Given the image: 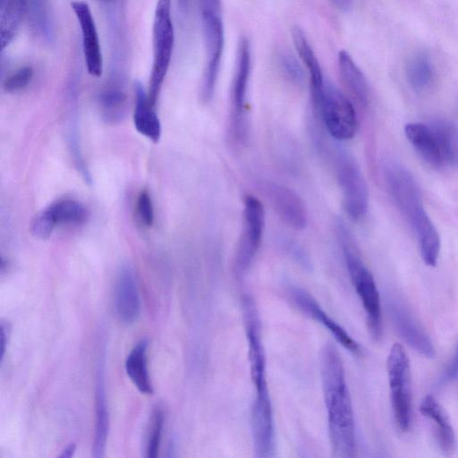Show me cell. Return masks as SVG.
Returning a JSON list of instances; mask_svg holds the SVG:
<instances>
[{
	"instance_id": "cell-18",
	"label": "cell",
	"mask_w": 458,
	"mask_h": 458,
	"mask_svg": "<svg viewBox=\"0 0 458 458\" xmlns=\"http://www.w3.org/2000/svg\"><path fill=\"white\" fill-rule=\"evenodd\" d=\"M404 133L416 152L429 165L439 168L445 165L436 137L428 124L409 123Z\"/></svg>"
},
{
	"instance_id": "cell-13",
	"label": "cell",
	"mask_w": 458,
	"mask_h": 458,
	"mask_svg": "<svg viewBox=\"0 0 458 458\" xmlns=\"http://www.w3.org/2000/svg\"><path fill=\"white\" fill-rule=\"evenodd\" d=\"M264 191L276 213L287 226L294 230L306 227L308 210L296 191L277 182H267Z\"/></svg>"
},
{
	"instance_id": "cell-27",
	"label": "cell",
	"mask_w": 458,
	"mask_h": 458,
	"mask_svg": "<svg viewBox=\"0 0 458 458\" xmlns=\"http://www.w3.org/2000/svg\"><path fill=\"white\" fill-rule=\"evenodd\" d=\"M292 38L301 60L308 70L310 75V85L321 84L325 80L319 63L308 42L303 30L299 26H294L293 28Z\"/></svg>"
},
{
	"instance_id": "cell-29",
	"label": "cell",
	"mask_w": 458,
	"mask_h": 458,
	"mask_svg": "<svg viewBox=\"0 0 458 458\" xmlns=\"http://www.w3.org/2000/svg\"><path fill=\"white\" fill-rule=\"evenodd\" d=\"M26 17L31 30L40 38H51L52 23L48 0H25Z\"/></svg>"
},
{
	"instance_id": "cell-22",
	"label": "cell",
	"mask_w": 458,
	"mask_h": 458,
	"mask_svg": "<svg viewBox=\"0 0 458 458\" xmlns=\"http://www.w3.org/2000/svg\"><path fill=\"white\" fill-rule=\"evenodd\" d=\"M148 345L146 339L140 340L134 345L126 358L125 370L140 393L152 394L153 386L148 370Z\"/></svg>"
},
{
	"instance_id": "cell-17",
	"label": "cell",
	"mask_w": 458,
	"mask_h": 458,
	"mask_svg": "<svg viewBox=\"0 0 458 458\" xmlns=\"http://www.w3.org/2000/svg\"><path fill=\"white\" fill-rule=\"evenodd\" d=\"M419 410L432 422L441 452L445 455H451L456 448V438L450 418L444 407L433 395L428 394L421 400Z\"/></svg>"
},
{
	"instance_id": "cell-20",
	"label": "cell",
	"mask_w": 458,
	"mask_h": 458,
	"mask_svg": "<svg viewBox=\"0 0 458 458\" xmlns=\"http://www.w3.org/2000/svg\"><path fill=\"white\" fill-rule=\"evenodd\" d=\"M338 68L343 84L352 98L360 106H366L369 101L367 80L350 54L345 50H341L338 54Z\"/></svg>"
},
{
	"instance_id": "cell-19",
	"label": "cell",
	"mask_w": 458,
	"mask_h": 458,
	"mask_svg": "<svg viewBox=\"0 0 458 458\" xmlns=\"http://www.w3.org/2000/svg\"><path fill=\"white\" fill-rule=\"evenodd\" d=\"M133 123L136 130L148 140L157 142L161 137V123L142 85L136 82Z\"/></svg>"
},
{
	"instance_id": "cell-6",
	"label": "cell",
	"mask_w": 458,
	"mask_h": 458,
	"mask_svg": "<svg viewBox=\"0 0 458 458\" xmlns=\"http://www.w3.org/2000/svg\"><path fill=\"white\" fill-rule=\"evenodd\" d=\"M386 370L394 418L399 429L406 432L412 423L411 375L409 356L401 344L392 345Z\"/></svg>"
},
{
	"instance_id": "cell-10",
	"label": "cell",
	"mask_w": 458,
	"mask_h": 458,
	"mask_svg": "<svg viewBox=\"0 0 458 458\" xmlns=\"http://www.w3.org/2000/svg\"><path fill=\"white\" fill-rule=\"evenodd\" d=\"M250 73V47L242 38L238 46L236 67L231 90L230 133L237 142L243 141L245 135V108Z\"/></svg>"
},
{
	"instance_id": "cell-5",
	"label": "cell",
	"mask_w": 458,
	"mask_h": 458,
	"mask_svg": "<svg viewBox=\"0 0 458 458\" xmlns=\"http://www.w3.org/2000/svg\"><path fill=\"white\" fill-rule=\"evenodd\" d=\"M311 102L315 114L331 139L343 141L355 135L358 128L355 108L335 85L325 81L321 93Z\"/></svg>"
},
{
	"instance_id": "cell-16",
	"label": "cell",
	"mask_w": 458,
	"mask_h": 458,
	"mask_svg": "<svg viewBox=\"0 0 458 458\" xmlns=\"http://www.w3.org/2000/svg\"><path fill=\"white\" fill-rule=\"evenodd\" d=\"M114 309L120 321L133 324L140 317V293L132 268L123 265L118 271L114 289Z\"/></svg>"
},
{
	"instance_id": "cell-36",
	"label": "cell",
	"mask_w": 458,
	"mask_h": 458,
	"mask_svg": "<svg viewBox=\"0 0 458 458\" xmlns=\"http://www.w3.org/2000/svg\"><path fill=\"white\" fill-rule=\"evenodd\" d=\"M202 14H220V0H199Z\"/></svg>"
},
{
	"instance_id": "cell-39",
	"label": "cell",
	"mask_w": 458,
	"mask_h": 458,
	"mask_svg": "<svg viewBox=\"0 0 458 458\" xmlns=\"http://www.w3.org/2000/svg\"><path fill=\"white\" fill-rule=\"evenodd\" d=\"M76 451V445L74 443H71L68 445L59 455L60 458H71L73 456Z\"/></svg>"
},
{
	"instance_id": "cell-15",
	"label": "cell",
	"mask_w": 458,
	"mask_h": 458,
	"mask_svg": "<svg viewBox=\"0 0 458 458\" xmlns=\"http://www.w3.org/2000/svg\"><path fill=\"white\" fill-rule=\"evenodd\" d=\"M291 302L302 313L320 323L334 335L335 339L350 352L359 354L360 347L351 335L332 319L313 299V297L298 287H292L286 293Z\"/></svg>"
},
{
	"instance_id": "cell-14",
	"label": "cell",
	"mask_w": 458,
	"mask_h": 458,
	"mask_svg": "<svg viewBox=\"0 0 458 458\" xmlns=\"http://www.w3.org/2000/svg\"><path fill=\"white\" fill-rule=\"evenodd\" d=\"M72 9L81 27L82 49L88 72L100 77L103 72V56L94 17L84 1H72Z\"/></svg>"
},
{
	"instance_id": "cell-4",
	"label": "cell",
	"mask_w": 458,
	"mask_h": 458,
	"mask_svg": "<svg viewBox=\"0 0 458 458\" xmlns=\"http://www.w3.org/2000/svg\"><path fill=\"white\" fill-rule=\"evenodd\" d=\"M328 155L344 210L352 220H360L369 207L368 187L360 167L354 157L339 144L331 143Z\"/></svg>"
},
{
	"instance_id": "cell-9",
	"label": "cell",
	"mask_w": 458,
	"mask_h": 458,
	"mask_svg": "<svg viewBox=\"0 0 458 458\" xmlns=\"http://www.w3.org/2000/svg\"><path fill=\"white\" fill-rule=\"evenodd\" d=\"M265 229V209L259 199L252 195L243 198L242 221L238 240L234 267L238 275L243 274L258 253Z\"/></svg>"
},
{
	"instance_id": "cell-26",
	"label": "cell",
	"mask_w": 458,
	"mask_h": 458,
	"mask_svg": "<svg viewBox=\"0 0 458 458\" xmlns=\"http://www.w3.org/2000/svg\"><path fill=\"white\" fill-rule=\"evenodd\" d=\"M52 223L57 225H80L88 218L85 207L74 199H59L43 209Z\"/></svg>"
},
{
	"instance_id": "cell-21",
	"label": "cell",
	"mask_w": 458,
	"mask_h": 458,
	"mask_svg": "<svg viewBox=\"0 0 458 458\" xmlns=\"http://www.w3.org/2000/svg\"><path fill=\"white\" fill-rule=\"evenodd\" d=\"M96 423L94 441L92 444V456L99 458L104 456L109 430V415L106 405L103 370L99 367L97 376L96 394Z\"/></svg>"
},
{
	"instance_id": "cell-30",
	"label": "cell",
	"mask_w": 458,
	"mask_h": 458,
	"mask_svg": "<svg viewBox=\"0 0 458 458\" xmlns=\"http://www.w3.org/2000/svg\"><path fill=\"white\" fill-rule=\"evenodd\" d=\"M164 422V412L160 407L157 406L151 414L147 437L146 456L148 458H156L158 454Z\"/></svg>"
},
{
	"instance_id": "cell-23",
	"label": "cell",
	"mask_w": 458,
	"mask_h": 458,
	"mask_svg": "<svg viewBox=\"0 0 458 458\" xmlns=\"http://www.w3.org/2000/svg\"><path fill=\"white\" fill-rule=\"evenodd\" d=\"M24 18H26L25 0H0L2 49L13 40Z\"/></svg>"
},
{
	"instance_id": "cell-24",
	"label": "cell",
	"mask_w": 458,
	"mask_h": 458,
	"mask_svg": "<svg viewBox=\"0 0 458 458\" xmlns=\"http://www.w3.org/2000/svg\"><path fill=\"white\" fill-rule=\"evenodd\" d=\"M434 132L445 165H458V127L446 119H436L428 124Z\"/></svg>"
},
{
	"instance_id": "cell-31",
	"label": "cell",
	"mask_w": 458,
	"mask_h": 458,
	"mask_svg": "<svg viewBox=\"0 0 458 458\" xmlns=\"http://www.w3.org/2000/svg\"><path fill=\"white\" fill-rule=\"evenodd\" d=\"M33 77L31 66H22L10 73L4 81L3 87L6 92L14 93L26 88Z\"/></svg>"
},
{
	"instance_id": "cell-7",
	"label": "cell",
	"mask_w": 458,
	"mask_h": 458,
	"mask_svg": "<svg viewBox=\"0 0 458 458\" xmlns=\"http://www.w3.org/2000/svg\"><path fill=\"white\" fill-rule=\"evenodd\" d=\"M153 63L148 96L156 103L167 73L174 43V31L171 18V0H157L152 30Z\"/></svg>"
},
{
	"instance_id": "cell-28",
	"label": "cell",
	"mask_w": 458,
	"mask_h": 458,
	"mask_svg": "<svg viewBox=\"0 0 458 458\" xmlns=\"http://www.w3.org/2000/svg\"><path fill=\"white\" fill-rule=\"evenodd\" d=\"M406 76L415 91L426 90L434 80V69L428 56L423 53L412 56L407 64Z\"/></svg>"
},
{
	"instance_id": "cell-11",
	"label": "cell",
	"mask_w": 458,
	"mask_h": 458,
	"mask_svg": "<svg viewBox=\"0 0 458 458\" xmlns=\"http://www.w3.org/2000/svg\"><path fill=\"white\" fill-rule=\"evenodd\" d=\"M202 26L207 55L200 98L208 103L214 95L224 47V28L220 14H202Z\"/></svg>"
},
{
	"instance_id": "cell-3",
	"label": "cell",
	"mask_w": 458,
	"mask_h": 458,
	"mask_svg": "<svg viewBox=\"0 0 458 458\" xmlns=\"http://www.w3.org/2000/svg\"><path fill=\"white\" fill-rule=\"evenodd\" d=\"M336 234L351 281L364 309L369 334L377 341L381 338L383 330L380 296L376 282L363 263L352 235L341 221L336 224Z\"/></svg>"
},
{
	"instance_id": "cell-1",
	"label": "cell",
	"mask_w": 458,
	"mask_h": 458,
	"mask_svg": "<svg viewBox=\"0 0 458 458\" xmlns=\"http://www.w3.org/2000/svg\"><path fill=\"white\" fill-rule=\"evenodd\" d=\"M320 374L333 455L352 457L356 451V437L352 400L341 355L330 343L320 353Z\"/></svg>"
},
{
	"instance_id": "cell-8",
	"label": "cell",
	"mask_w": 458,
	"mask_h": 458,
	"mask_svg": "<svg viewBox=\"0 0 458 458\" xmlns=\"http://www.w3.org/2000/svg\"><path fill=\"white\" fill-rule=\"evenodd\" d=\"M248 340V356L250 377L255 387V399L251 408V422L268 425L273 422L272 408L266 377V359L260 337L259 324L249 321L245 324Z\"/></svg>"
},
{
	"instance_id": "cell-25",
	"label": "cell",
	"mask_w": 458,
	"mask_h": 458,
	"mask_svg": "<svg viewBox=\"0 0 458 458\" xmlns=\"http://www.w3.org/2000/svg\"><path fill=\"white\" fill-rule=\"evenodd\" d=\"M101 116L109 124L121 122L126 115L127 97L123 88L113 83L106 85L98 97Z\"/></svg>"
},
{
	"instance_id": "cell-12",
	"label": "cell",
	"mask_w": 458,
	"mask_h": 458,
	"mask_svg": "<svg viewBox=\"0 0 458 458\" xmlns=\"http://www.w3.org/2000/svg\"><path fill=\"white\" fill-rule=\"evenodd\" d=\"M388 309L393 325L401 338L420 354L433 359L436 356L434 344L406 305L399 300H393Z\"/></svg>"
},
{
	"instance_id": "cell-2",
	"label": "cell",
	"mask_w": 458,
	"mask_h": 458,
	"mask_svg": "<svg viewBox=\"0 0 458 458\" xmlns=\"http://www.w3.org/2000/svg\"><path fill=\"white\" fill-rule=\"evenodd\" d=\"M385 179L391 197L416 234L421 259L427 266L435 267L440 252V237L424 208L413 176L400 165L392 163L385 167Z\"/></svg>"
},
{
	"instance_id": "cell-34",
	"label": "cell",
	"mask_w": 458,
	"mask_h": 458,
	"mask_svg": "<svg viewBox=\"0 0 458 458\" xmlns=\"http://www.w3.org/2000/svg\"><path fill=\"white\" fill-rule=\"evenodd\" d=\"M55 225L42 210L32 220L30 224L31 233L38 239H47L53 233Z\"/></svg>"
},
{
	"instance_id": "cell-38",
	"label": "cell",
	"mask_w": 458,
	"mask_h": 458,
	"mask_svg": "<svg viewBox=\"0 0 458 458\" xmlns=\"http://www.w3.org/2000/svg\"><path fill=\"white\" fill-rule=\"evenodd\" d=\"M335 7L342 11H348L352 4V0H330Z\"/></svg>"
},
{
	"instance_id": "cell-35",
	"label": "cell",
	"mask_w": 458,
	"mask_h": 458,
	"mask_svg": "<svg viewBox=\"0 0 458 458\" xmlns=\"http://www.w3.org/2000/svg\"><path fill=\"white\" fill-rule=\"evenodd\" d=\"M458 379V342L456 344L454 355L438 377L437 385L446 386Z\"/></svg>"
},
{
	"instance_id": "cell-32",
	"label": "cell",
	"mask_w": 458,
	"mask_h": 458,
	"mask_svg": "<svg viewBox=\"0 0 458 458\" xmlns=\"http://www.w3.org/2000/svg\"><path fill=\"white\" fill-rule=\"evenodd\" d=\"M279 64L284 76L290 81L296 85H301L303 82V69L293 55L283 53L279 58Z\"/></svg>"
},
{
	"instance_id": "cell-33",
	"label": "cell",
	"mask_w": 458,
	"mask_h": 458,
	"mask_svg": "<svg viewBox=\"0 0 458 458\" xmlns=\"http://www.w3.org/2000/svg\"><path fill=\"white\" fill-rule=\"evenodd\" d=\"M136 214L140 223L145 227H150L154 223V208L152 199L147 191H142L137 197Z\"/></svg>"
},
{
	"instance_id": "cell-37",
	"label": "cell",
	"mask_w": 458,
	"mask_h": 458,
	"mask_svg": "<svg viewBox=\"0 0 458 458\" xmlns=\"http://www.w3.org/2000/svg\"><path fill=\"white\" fill-rule=\"evenodd\" d=\"M9 329L8 325L4 321L0 324V361L4 360V357L7 348Z\"/></svg>"
}]
</instances>
